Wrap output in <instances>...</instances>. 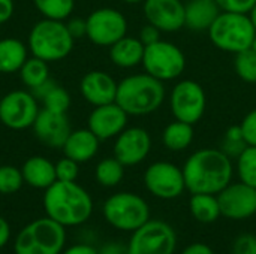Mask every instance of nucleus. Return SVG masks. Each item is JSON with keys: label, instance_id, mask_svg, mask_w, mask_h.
I'll return each mask as SVG.
<instances>
[{"label": "nucleus", "instance_id": "41", "mask_svg": "<svg viewBox=\"0 0 256 254\" xmlns=\"http://www.w3.org/2000/svg\"><path fill=\"white\" fill-rule=\"evenodd\" d=\"M14 13L12 0H0V24H4Z\"/></svg>", "mask_w": 256, "mask_h": 254}, {"label": "nucleus", "instance_id": "11", "mask_svg": "<svg viewBox=\"0 0 256 254\" xmlns=\"http://www.w3.org/2000/svg\"><path fill=\"white\" fill-rule=\"evenodd\" d=\"M86 36L99 46H111L126 36L128 21L124 15L112 7H100L93 10L86 19Z\"/></svg>", "mask_w": 256, "mask_h": 254}, {"label": "nucleus", "instance_id": "48", "mask_svg": "<svg viewBox=\"0 0 256 254\" xmlns=\"http://www.w3.org/2000/svg\"><path fill=\"white\" fill-rule=\"evenodd\" d=\"M250 48H252V49L256 52V34H255V37H254V42H252V46H250Z\"/></svg>", "mask_w": 256, "mask_h": 254}, {"label": "nucleus", "instance_id": "39", "mask_svg": "<svg viewBox=\"0 0 256 254\" xmlns=\"http://www.w3.org/2000/svg\"><path fill=\"white\" fill-rule=\"evenodd\" d=\"M138 39L144 43V46L156 43L158 40H160V30L158 27H154L153 24H147L141 28Z\"/></svg>", "mask_w": 256, "mask_h": 254}, {"label": "nucleus", "instance_id": "7", "mask_svg": "<svg viewBox=\"0 0 256 254\" xmlns=\"http://www.w3.org/2000/svg\"><path fill=\"white\" fill-rule=\"evenodd\" d=\"M104 217L116 229L134 232L150 220L148 204L138 195L122 192L110 196L104 204Z\"/></svg>", "mask_w": 256, "mask_h": 254}, {"label": "nucleus", "instance_id": "22", "mask_svg": "<svg viewBox=\"0 0 256 254\" xmlns=\"http://www.w3.org/2000/svg\"><path fill=\"white\" fill-rule=\"evenodd\" d=\"M24 183L34 189L46 190L57 181L56 177V165L40 156H33L27 159L21 168Z\"/></svg>", "mask_w": 256, "mask_h": 254}, {"label": "nucleus", "instance_id": "30", "mask_svg": "<svg viewBox=\"0 0 256 254\" xmlns=\"http://www.w3.org/2000/svg\"><path fill=\"white\" fill-rule=\"evenodd\" d=\"M38 10L50 19L63 21L74 10V0H33Z\"/></svg>", "mask_w": 256, "mask_h": 254}, {"label": "nucleus", "instance_id": "26", "mask_svg": "<svg viewBox=\"0 0 256 254\" xmlns=\"http://www.w3.org/2000/svg\"><path fill=\"white\" fill-rule=\"evenodd\" d=\"M194 141V124L184 123V121H172L170 123L164 133H162V142L165 148L170 151H183L186 150Z\"/></svg>", "mask_w": 256, "mask_h": 254}, {"label": "nucleus", "instance_id": "45", "mask_svg": "<svg viewBox=\"0 0 256 254\" xmlns=\"http://www.w3.org/2000/svg\"><path fill=\"white\" fill-rule=\"evenodd\" d=\"M99 254H129L128 249H123V246L120 244H108L104 247V250Z\"/></svg>", "mask_w": 256, "mask_h": 254}, {"label": "nucleus", "instance_id": "37", "mask_svg": "<svg viewBox=\"0 0 256 254\" xmlns=\"http://www.w3.org/2000/svg\"><path fill=\"white\" fill-rule=\"evenodd\" d=\"M220 10L224 12H237L249 13L256 4V0H216Z\"/></svg>", "mask_w": 256, "mask_h": 254}, {"label": "nucleus", "instance_id": "46", "mask_svg": "<svg viewBox=\"0 0 256 254\" xmlns=\"http://www.w3.org/2000/svg\"><path fill=\"white\" fill-rule=\"evenodd\" d=\"M249 16H250V19H252V22H254V25H255L256 28V4L252 7V10L249 12Z\"/></svg>", "mask_w": 256, "mask_h": 254}, {"label": "nucleus", "instance_id": "33", "mask_svg": "<svg viewBox=\"0 0 256 254\" xmlns=\"http://www.w3.org/2000/svg\"><path fill=\"white\" fill-rule=\"evenodd\" d=\"M246 147H248V144H246V141L243 138L240 124L238 126H231L225 133L224 144H222V151L228 157H236L237 159L243 153V150Z\"/></svg>", "mask_w": 256, "mask_h": 254}, {"label": "nucleus", "instance_id": "27", "mask_svg": "<svg viewBox=\"0 0 256 254\" xmlns=\"http://www.w3.org/2000/svg\"><path fill=\"white\" fill-rule=\"evenodd\" d=\"M20 78L24 82V85H27L30 90L39 87L40 84L50 79L48 63L38 57L27 58L22 67L20 69Z\"/></svg>", "mask_w": 256, "mask_h": 254}, {"label": "nucleus", "instance_id": "6", "mask_svg": "<svg viewBox=\"0 0 256 254\" xmlns=\"http://www.w3.org/2000/svg\"><path fill=\"white\" fill-rule=\"evenodd\" d=\"M66 243L64 226L50 217L28 223L15 238V254H62Z\"/></svg>", "mask_w": 256, "mask_h": 254}, {"label": "nucleus", "instance_id": "17", "mask_svg": "<svg viewBox=\"0 0 256 254\" xmlns=\"http://www.w3.org/2000/svg\"><path fill=\"white\" fill-rule=\"evenodd\" d=\"M144 16L160 31H177L184 27V3L182 0H144Z\"/></svg>", "mask_w": 256, "mask_h": 254}, {"label": "nucleus", "instance_id": "43", "mask_svg": "<svg viewBox=\"0 0 256 254\" xmlns=\"http://www.w3.org/2000/svg\"><path fill=\"white\" fill-rule=\"evenodd\" d=\"M62 254H99L96 249H93L92 246L87 244H76L69 247L68 250L62 252Z\"/></svg>", "mask_w": 256, "mask_h": 254}, {"label": "nucleus", "instance_id": "24", "mask_svg": "<svg viewBox=\"0 0 256 254\" xmlns=\"http://www.w3.org/2000/svg\"><path fill=\"white\" fill-rule=\"evenodd\" d=\"M26 60L27 48L21 40L15 37H6L0 40V73L20 72Z\"/></svg>", "mask_w": 256, "mask_h": 254}, {"label": "nucleus", "instance_id": "2", "mask_svg": "<svg viewBox=\"0 0 256 254\" xmlns=\"http://www.w3.org/2000/svg\"><path fill=\"white\" fill-rule=\"evenodd\" d=\"M44 208L46 217L62 226H78L90 219L93 201L75 181H56L45 190Z\"/></svg>", "mask_w": 256, "mask_h": 254}, {"label": "nucleus", "instance_id": "38", "mask_svg": "<svg viewBox=\"0 0 256 254\" xmlns=\"http://www.w3.org/2000/svg\"><path fill=\"white\" fill-rule=\"evenodd\" d=\"M232 254H256V238L250 234L240 235L232 246Z\"/></svg>", "mask_w": 256, "mask_h": 254}, {"label": "nucleus", "instance_id": "16", "mask_svg": "<svg viewBox=\"0 0 256 254\" xmlns=\"http://www.w3.org/2000/svg\"><path fill=\"white\" fill-rule=\"evenodd\" d=\"M33 132L36 138L50 148H63L68 136L70 135V123L66 114L40 109L34 123Z\"/></svg>", "mask_w": 256, "mask_h": 254}, {"label": "nucleus", "instance_id": "1", "mask_svg": "<svg viewBox=\"0 0 256 254\" xmlns=\"http://www.w3.org/2000/svg\"><path fill=\"white\" fill-rule=\"evenodd\" d=\"M186 189L195 193H220L232 178V163L222 150L202 148L194 153L183 166Z\"/></svg>", "mask_w": 256, "mask_h": 254}, {"label": "nucleus", "instance_id": "40", "mask_svg": "<svg viewBox=\"0 0 256 254\" xmlns=\"http://www.w3.org/2000/svg\"><path fill=\"white\" fill-rule=\"evenodd\" d=\"M68 30L69 33L72 34L74 39H78L81 36H84L87 33V24H86V19H81V18H74L70 19L68 24Z\"/></svg>", "mask_w": 256, "mask_h": 254}, {"label": "nucleus", "instance_id": "18", "mask_svg": "<svg viewBox=\"0 0 256 254\" xmlns=\"http://www.w3.org/2000/svg\"><path fill=\"white\" fill-rule=\"evenodd\" d=\"M128 114L116 103L94 106L88 115V129L100 139H111L118 136L128 124Z\"/></svg>", "mask_w": 256, "mask_h": 254}, {"label": "nucleus", "instance_id": "14", "mask_svg": "<svg viewBox=\"0 0 256 254\" xmlns=\"http://www.w3.org/2000/svg\"><path fill=\"white\" fill-rule=\"evenodd\" d=\"M220 214L231 220H244L256 213V189L244 183L228 184L218 193Z\"/></svg>", "mask_w": 256, "mask_h": 254}, {"label": "nucleus", "instance_id": "13", "mask_svg": "<svg viewBox=\"0 0 256 254\" xmlns=\"http://www.w3.org/2000/svg\"><path fill=\"white\" fill-rule=\"evenodd\" d=\"M144 184L153 196L166 201L178 198L186 189L183 169L170 162L150 165L144 174Z\"/></svg>", "mask_w": 256, "mask_h": 254}, {"label": "nucleus", "instance_id": "42", "mask_svg": "<svg viewBox=\"0 0 256 254\" xmlns=\"http://www.w3.org/2000/svg\"><path fill=\"white\" fill-rule=\"evenodd\" d=\"M182 254H214V252L207 244L195 243V244H190L189 247H186Z\"/></svg>", "mask_w": 256, "mask_h": 254}, {"label": "nucleus", "instance_id": "5", "mask_svg": "<svg viewBox=\"0 0 256 254\" xmlns=\"http://www.w3.org/2000/svg\"><path fill=\"white\" fill-rule=\"evenodd\" d=\"M256 28L249 13L220 12L213 25L208 28L212 43L225 51L238 54L252 46Z\"/></svg>", "mask_w": 256, "mask_h": 254}, {"label": "nucleus", "instance_id": "4", "mask_svg": "<svg viewBox=\"0 0 256 254\" xmlns=\"http://www.w3.org/2000/svg\"><path fill=\"white\" fill-rule=\"evenodd\" d=\"M74 37L68 25L58 19L45 18L33 25L28 34V49L33 57L44 61H58L66 58L74 48Z\"/></svg>", "mask_w": 256, "mask_h": 254}, {"label": "nucleus", "instance_id": "35", "mask_svg": "<svg viewBox=\"0 0 256 254\" xmlns=\"http://www.w3.org/2000/svg\"><path fill=\"white\" fill-rule=\"evenodd\" d=\"M57 181H75L78 177V163L69 157H64L56 163Z\"/></svg>", "mask_w": 256, "mask_h": 254}, {"label": "nucleus", "instance_id": "19", "mask_svg": "<svg viewBox=\"0 0 256 254\" xmlns=\"http://www.w3.org/2000/svg\"><path fill=\"white\" fill-rule=\"evenodd\" d=\"M117 82L111 75L102 70H92L84 75L80 84L82 97L93 106H100L116 102Z\"/></svg>", "mask_w": 256, "mask_h": 254}, {"label": "nucleus", "instance_id": "25", "mask_svg": "<svg viewBox=\"0 0 256 254\" xmlns=\"http://www.w3.org/2000/svg\"><path fill=\"white\" fill-rule=\"evenodd\" d=\"M189 210H190L192 217L202 225L214 223L222 216L218 196L208 195V193L192 195L190 202H189Z\"/></svg>", "mask_w": 256, "mask_h": 254}, {"label": "nucleus", "instance_id": "31", "mask_svg": "<svg viewBox=\"0 0 256 254\" xmlns=\"http://www.w3.org/2000/svg\"><path fill=\"white\" fill-rule=\"evenodd\" d=\"M234 69L240 79L249 84H256V52L249 48L236 54Z\"/></svg>", "mask_w": 256, "mask_h": 254}, {"label": "nucleus", "instance_id": "28", "mask_svg": "<svg viewBox=\"0 0 256 254\" xmlns=\"http://www.w3.org/2000/svg\"><path fill=\"white\" fill-rule=\"evenodd\" d=\"M124 175V166L116 159H104L96 166V180L104 187H114L117 186Z\"/></svg>", "mask_w": 256, "mask_h": 254}, {"label": "nucleus", "instance_id": "9", "mask_svg": "<svg viewBox=\"0 0 256 254\" xmlns=\"http://www.w3.org/2000/svg\"><path fill=\"white\" fill-rule=\"evenodd\" d=\"M177 235L174 229L162 220H148L134 231L130 237L129 254H174Z\"/></svg>", "mask_w": 256, "mask_h": 254}, {"label": "nucleus", "instance_id": "32", "mask_svg": "<svg viewBox=\"0 0 256 254\" xmlns=\"http://www.w3.org/2000/svg\"><path fill=\"white\" fill-rule=\"evenodd\" d=\"M24 178L21 169L15 166H0V193L12 195L22 187Z\"/></svg>", "mask_w": 256, "mask_h": 254}, {"label": "nucleus", "instance_id": "36", "mask_svg": "<svg viewBox=\"0 0 256 254\" xmlns=\"http://www.w3.org/2000/svg\"><path fill=\"white\" fill-rule=\"evenodd\" d=\"M240 129L246 144L256 147V108L244 115L240 123Z\"/></svg>", "mask_w": 256, "mask_h": 254}, {"label": "nucleus", "instance_id": "15", "mask_svg": "<svg viewBox=\"0 0 256 254\" xmlns=\"http://www.w3.org/2000/svg\"><path fill=\"white\" fill-rule=\"evenodd\" d=\"M152 150V138L142 127L124 129L116 139L114 157L123 166H135L146 160Z\"/></svg>", "mask_w": 256, "mask_h": 254}, {"label": "nucleus", "instance_id": "12", "mask_svg": "<svg viewBox=\"0 0 256 254\" xmlns=\"http://www.w3.org/2000/svg\"><path fill=\"white\" fill-rule=\"evenodd\" d=\"M38 114L36 97L28 91L15 90L4 94L0 100V121L12 130L32 127Z\"/></svg>", "mask_w": 256, "mask_h": 254}, {"label": "nucleus", "instance_id": "3", "mask_svg": "<svg viewBox=\"0 0 256 254\" xmlns=\"http://www.w3.org/2000/svg\"><path fill=\"white\" fill-rule=\"evenodd\" d=\"M165 100L164 82L146 73L126 76L117 85L116 103L128 115H148L156 112Z\"/></svg>", "mask_w": 256, "mask_h": 254}, {"label": "nucleus", "instance_id": "34", "mask_svg": "<svg viewBox=\"0 0 256 254\" xmlns=\"http://www.w3.org/2000/svg\"><path fill=\"white\" fill-rule=\"evenodd\" d=\"M42 102H44L45 109H50L54 112H63V114H66L70 106V97H69L68 91L58 85H54L42 97Z\"/></svg>", "mask_w": 256, "mask_h": 254}, {"label": "nucleus", "instance_id": "20", "mask_svg": "<svg viewBox=\"0 0 256 254\" xmlns=\"http://www.w3.org/2000/svg\"><path fill=\"white\" fill-rule=\"evenodd\" d=\"M220 12L216 0H189L184 4V25L194 31H208Z\"/></svg>", "mask_w": 256, "mask_h": 254}, {"label": "nucleus", "instance_id": "23", "mask_svg": "<svg viewBox=\"0 0 256 254\" xmlns=\"http://www.w3.org/2000/svg\"><path fill=\"white\" fill-rule=\"evenodd\" d=\"M144 49L146 46L140 39L124 36L110 46V58L118 67H135L142 63Z\"/></svg>", "mask_w": 256, "mask_h": 254}, {"label": "nucleus", "instance_id": "44", "mask_svg": "<svg viewBox=\"0 0 256 254\" xmlns=\"http://www.w3.org/2000/svg\"><path fill=\"white\" fill-rule=\"evenodd\" d=\"M9 238H10V226L3 217H0V249H3L9 243Z\"/></svg>", "mask_w": 256, "mask_h": 254}, {"label": "nucleus", "instance_id": "47", "mask_svg": "<svg viewBox=\"0 0 256 254\" xmlns=\"http://www.w3.org/2000/svg\"><path fill=\"white\" fill-rule=\"evenodd\" d=\"M123 1H126V3H129V4H135V3H144V0H123Z\"/></svg>", "mask_w": 256, "mask_h": 254}, {"label": "nucleus", "instance_id": "10", "mask_svg": "<svg viewBox=\"0 0 256 254\" xmlns=\"http://www.w3.org/2000/svg\"><path fill=\"white\" fill-rule=\"evenodd\" d=\"M171 112L176 120L196 124L207 108V96L200 82L194 79L180 81L171 91Z\"/></svg>", "mask_w": 256, "mask_h": 254}, {"label": "nucleus", "instance_id": "8", "mask_svg": "<svg viewBox=\"0 0 256 254\" xmlns=\"http://www.w3.org/2000/svg\"><path fill=\"white\" fill-rule=\"evenodd\" d=\"M141 64L148 75L164 82L176 79L184 72L186 57L177 45L160 39L146 46Z\"/></svg>", "mask_w": 256, "mask_h": 254}, {"label": "nucleus", "instance_id": "21", "mask_svg": "<svg viewBox=\"0 0 256 254\" xmlns=\"http://www.w3.org/2000/svg\"><path fill=\"white\" fill-rule=\"evenodd\" d=\"M99 142L100 139L90 129H80L70 132L63 145L64 157H69L76 163L88 162L96 156L99 150Z\"/></svg>", "mask_w": 256, "mask_h": 254}, {"label": "nucleus", "instance_id": "29", "mask_svg": "<svg viewBox=\"0 0 256 254\" xmlns=\"http://www.w3.org/2000/svg\"><path fill=\"white\" fill-rule=\"evenodd\" d=\"M237 171L242 183L256 189V147L248 145L237 157Z\"/></svg>", "mask_w": 256, "mask_h": 254}]
</instances>
